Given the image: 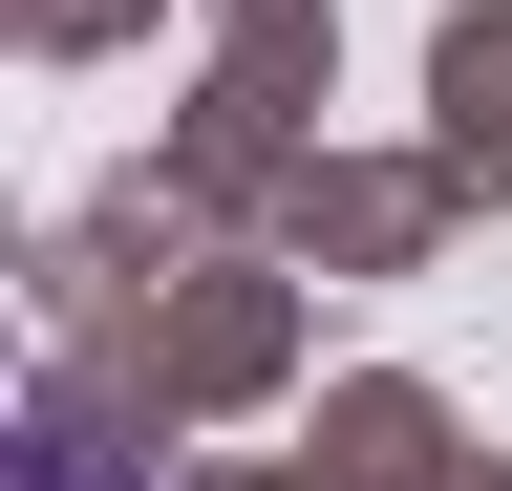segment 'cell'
Wrapping results in <instances>:
<instances>
[{
    "label": "cell",
    "instance_id": "cell-1",
    "mask_svg": "<svg viewBox=\"0 0 512 491\" xmlns=\"http://www.w3.org/2000/svg\"><path fill=\"white\" fill-rule=\"evenodd\" d=\"M0 491H150V470L86 449V427H0Z\"/></svg>",
    "mask_w": 512,
    "mask_h": 491
}]
</instances>
